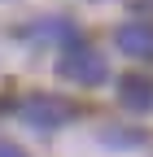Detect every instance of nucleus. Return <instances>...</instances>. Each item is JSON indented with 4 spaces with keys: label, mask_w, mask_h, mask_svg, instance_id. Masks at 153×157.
<instances>
[{
    "label": "nucleus",
    "mask_w": 153,
    "mask_h": 157,
    "mask_svg": "<svg viewBox=\"0 0 153 157\" xmlns=\"http://www.w3.org/2000/svg\"><path fill=\"white\" fill-rule=\"evenodd\" d=\"M57 74L70 78V83H83V87H101L109 74V61L96 48H66L61 61H57Z\"/></svg>",
    "instance_id": "f257e3e1"
},
{
    "label": "nucleus",
    "mask_w": 153,
    "mask_h": 157,
    "mask_svg": "<svg viewBox=\"0 0 153 157\" xmlns=\"http://www.w3.org/2000/svg\"><path fill=\"white\" fill-rule=\"evenodd\" d=\"M22 118H26V127H35V131H57L66 118H74V109L66 101H57V96H31V101L22 105Z\"/></svg>",
    "instance_id": "f03ea898"
},
{
    "label": "nucleus",
    "mask_w": 153,
    "mask_h": 157,
    "mask_svg": "<svg viewBox=\"0 0 153 157\" xmlns=\"http://www.w3.org/2000/svg\"><path fill=\"white\" fill-rule=\"evenodd\" d=\"M118 48L127 57H153V22H127V26H118Z\"/></svg>",
    "instance_id": "7ed1b4c3"
},
{
    "label": "nucleus",
    "mask_w": 153,
    "mask_h": 157,
    "mask_svg": "<svg viewBox=\"0 0 153 157\" xmlns=\"http://www.w3.org/2000/svg\"><path fill=\"white\" fill-rule=\"evenodd\" d=\"M118 101H123L127 109H136V113L153 109V83L140 78V74H127L123 83H118Z\"/></svg>",
    "instance_id": "20e7f679"
},
{
    "label": "nucleus",
    "mask_w": 153,
    "mask_h": 157,
    "mask_svg": "<svg viewBox=\"0 0 153 157\" xmlns=\"http://www.w3.org/2000/svg\"><path fill=\"white\" fill-rule=\"evenodd\" d=\"M0 157H22V153H18L13 144H0Z\"/></svg>",
    "instance_id": "39448f33"
}]
</instances>
